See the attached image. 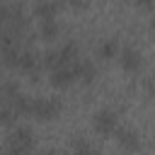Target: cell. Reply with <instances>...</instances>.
Returning <instances> with one entry per match:
<instances>
[{
	"label": "cell",
	"instance_id": "obj_3",
	"mask_svg": "<svg viewBox=\"0 0 155 155\" xmlns=\"http://www.w3.org/2000/svg\"><path fill=\"white\" fill-rule=\"evenodd\" d=\"M114 51H116V44H114V41H107V44L99 46V53H104V56H111Z\"/></svg>",
	"mask_w": 155,
	"mask_h": 155
},
{
	"label": "cell",
	"instance_id": "obj_1",
	"mask_svg": "<svg viewBox=\"0 0 155 155\" xmlns=\"http://www.w3.org/2000/svg\"><path fill=\"white\" fill-rule=\"evenodd\" d=\"M114 124H116V119H114L109 111H104V114H99V116L94 119V126H99L102 131H111V128H114Z\"/></svg>",
	"mask_w": 155,
	"mask_h": 155
},
{
	"label": "cell",
	"instance_id": "obj_2",
	"mask_svg": "<svg viewBox=\"0 0 155 155\" xmlns=\"http://www.w3.org/2000/svg\"><path fill=\"white\" fill-rule=\"evenodd\" d=\"M124 65H126V68H136V65H138V51L126 48V51H124Z\"/></svg>",
	"mask_w": 155,
	"mask_h": 155
}]
</instances>
